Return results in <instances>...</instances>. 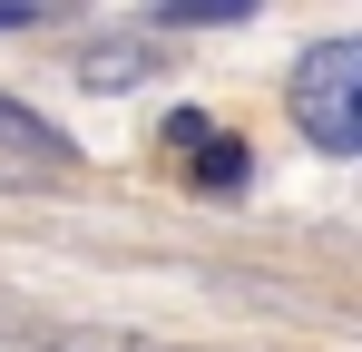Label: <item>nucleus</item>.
I'll return each instance as SVG.
<instances>
[{"label": "nucleus", "mask_w": 362, "mask_h": 352, "mask_svg": "<svg viewBox=\"0 0 362 352\" xmlns=\"http://www.w3.org/2000/svg\"><path fill=\"white\" fill-rule=\"evenodd\" d=\"M284 98H294V127L323 147V157H353V147H362V40L333 30V40L294 49Z\"/></svg>", "instance_id": "f257e3e1"}, {"label": "nucleus", "mask_w": 362, "mask_h": 352, "mask_svg": "<svg viewBox=\"0 0 362 352\" xmlns=\"http://www.w3.org/2000/svg\"><path fill=\"white\" fill-rule=\"evenodd\" d=\"M0 157H30V167H69V127H49L40 108H20L0 88Z\"/></svg>", "instance_id": "f03ea898"}, {"label": "nucleus", "mask_w": 362, "mask_h": 352, "mask_svg": "<svg viewBox=\"0 0 362 352\" xmlns=\"http://www.w3.org/2000/svg\"><path fill=\"white\" fill-rule=\"evenodd\" d=\"M157 69H167L157 40H108V49H78V88H137Z\"/></svg>", "instance_id": "7ed1b4c3"}, {"label": "nucleus", "mask_w": 362, "mask_h": 352, "mask_svg": "<svg viewBox=\"0 0 362 352\" xmlns=\"http://www.w3.org/2000/svg\"><path fill=\"white\" fill-rule=\"evenodd\" d=\"M264 0H157V30H226V20H255Z\"/></svg>", "instance_id": "20e7f679"}, {"label": "nucleus", "mask_w": 362, "mask_h": 352, "mask_svg": "<svg viewBox=\"0 0 362 352\" xmlns=\"http://www.w3.org/2000/svg\"><path fill=\"white\" fill-rule=\"evenodd\" d=\"M49 352H206V343H167V333H49Z\"/></svg>", "instance_id": "39448f33"}, {"label": "nucleus", "mask_w": 362, "mask_h": 352, "mask_svg": "<svg viewBox=\"0 0 362 352\" xmlns=\"http://www.w3.org/2000/svg\"><path fill=\"white\" fill-rule=\"evenodd\" d=\"M245 176H255V157H245L235 137H206V147H196V186H206V196H235Z\"/></svg>", "instance_id": "423d86ee"}, {"label": "nucleus", "mask_w": 362, "mask_h": 352, "mask_svg": "<svg viewBox=\"0 0 362 352\" xmlns=\"http://www.w3.org/2000/svg\"><path fill=\"white\" fill-rule=\"evenodd\" d=\"M20 20H40V0H0V30H20Z\"/></svg>", "instance_id": "0eeeda50"}]
</instances>
